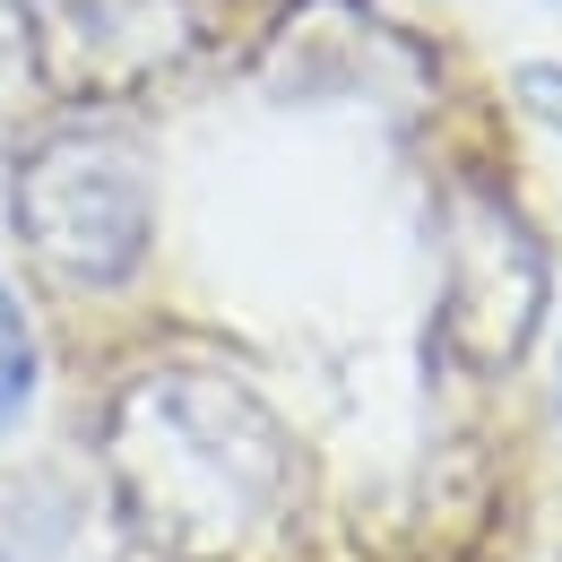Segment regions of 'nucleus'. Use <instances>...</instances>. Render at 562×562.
<instances>
[{
    "instance_id": "nucleus-1",
    "label": "nucleus",
    "mask_w": 562,
    "mask_h": 562,
    "mask_svg": "<svg viewBox=\"0 0 562 562\" xmlns=\"http://www.w3.org/2000/svg\"><path fill=\"white\" fill-rule=\"evenodd\" d=\"M104 476L156 546L234 554L251 528L278 519L294 441L251 381L216 363H156L104 407Z\"/></svg>"
},
{
    "instance_id": "nucleus-2",
    "label": "nucleus",
    "mask_w": 562,
    "mask_h": 562,
    "mask_svg": "<svg viewBox=\"0 0 562 562\" xmlns=\"http://www.w3.org/2000/svg\"><path fill=\"white\" fill-rule=\"evenodd\" d=\"M9 216H18V243L61 285L113 294L156 251V165L113 122H61L18 156Z\"/></svg>"
},
{
    "instance_id": "nucleus-3",
    "label": "nucleus",
    "mask_w": 562,
    "mask_h": 562,
    "mask_svg": "<svg viewBox=\"0 0 562 562\" xmlns=\"http://www.w3.org/2000/svg\"><path fill=\"white\" fill-rule=\"evenodd\" d=\"M191 0H35V61L61 95H131L191 61Z\"/></svg>"
},
{
    "instance_id": "nucleus-4",
    "label": "nucleus",
    "mask_w": 562,
    "mask_h": 562,
    "mask_svg": "<svg viewBox=\"0 0 562 562\" xmlns=\"http://www.w3.org/2000/svg\"><path fill=\"white\" fill-rule=\"evenodd\" d=\"M546 312V260H537V234L510 209H476L459 225V338H476L485 363L528 347Z\"/></svg>"
},
{
    "instance_id": "nucleus-5",
    "label": "nucleus",
    "mask_w": 562,
    "mask_h": 562,
    "mask_svg": "<svg viewBox=\"0 0 562 562\" xmlns=\"http://www.w3.org/2000/svg\"><path fill=\"white\" fill-rule=\"evenodd\" d=\"M78 528V493L61 476H9L0 485V562H61Z\"/></svg>"
},
{
    "instance_id": "nucleus-6",
    "label": "nucleus",
    "mask_w": 562,
    "mask_h": 562,
    "mask_svg": "<svg viewBox=\"0 0 562 562\" xmlns=\"http://www.w3.org/2000/svg\"><path fill=\"white\" fill-rule=\"evenodd\" d=\"M35 381H44V347H35V321L18 303V285L0 278V441L26 424L35 407Z\"/></svg>"
},
{
    "instance_id": "nucleus-7",
    "label": "nucleus",
    "mask_w": 562,
    "mask_h": 562,
    "mask_svg": "<svg viewBox=\"0 0 562 562\" xmlns=\"http://www.w3.org/2000/svg\"><path fill=\"white\" fill-rule=\"evenodd\" d=\"M519 87H528V104H537V113H546V122L562 131V61H537V70L519 78Z\"/></svg>"
}]
</instances>
